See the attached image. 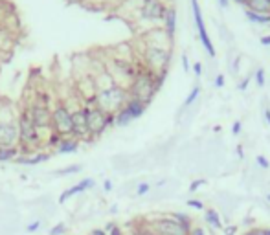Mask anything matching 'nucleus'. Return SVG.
I'll use <instances>...</instances> for the list:
<instances>
[{
    "label": "nucleus",
    "instance_id": "f257e3e1",
    "mask_svg": "<svg viewBox=\"0 0 270 235\" xmlns=\"http://www.w3.org/2000/svg\"><path fill=\"white\" fill-rule=\"evenodd\" d=\"M129 90L123 85H111L107 88H99L96 92V96L90 97L88 101H85V105H90V107H97L101 108L103 112L107 114H116L118 110H122L125 107V103L129 99Z\"/></svg>",
    "mask_w": 270,
    "mask_h": 235
},
{
    "label": "nucleus",
    "instance_id": "f03ea898",
    "mask_svg": "<svg viewBox=\"0 0 270 235\" xmlns=\"http://www.w3.org/2000/svg\"><path fill=\"white\" fill-rule=\"evenodd\" d=\"M127 90H129V96L131 97L140 99L142 103L149 105V103L153 101L154 94L158 92L156 83H154V74L153 72H149L147 68L142 67L140 72H138V76L131 81Z\"/></svg>",
    "mask_w": 270,
    "mask_h": 235
},
{
    "label": "nucleus",
    "instance_id": "7ed1b4c3",
    "mask_svg": "<svg viewBox=\"0 0 270 235\" xmlns=\"http://www.w3.org/2000/svg\"><path fill=\"white\" fill-rule=\"evenodd\" d=\"M143 68H147L149 72H168L169 63H171V48L158 46V44H151L147 42L142 53Z\"/></svg>",
    "mask_w": 270,
    "mask_h": 235
},
{
    "label": "nucleus",
    "instance_id": "20e7f679",
    "mask_svg": "<svg viewBox=\"0 0 270 235\" xmlns=\"http://www.w3.org/2000/svg\"><path fill=\"white\" fill-rule=\"evenodd\" d=\"M85 112H87V123H88V133H90L92 140L101 138L109 129L116 125L114 123V114L103 112L101 108L85 105Z\"/></svg>",
    "mask_w": 270,
    "mask_h": 235
},
{
    "label": "nucleus",
    "instance_id": "39448f33",
    "mask_svg": "<svg viewBox=\"0 0 270 235\" xmlns=\"http://www.w3.org/2000/svg\"><path fill=\"white\" fill-rule=\"evenodd\" d=\"M51 131L61 138L72 136V108L67 101H57L51 107Z\"/></svg>",
    "mask_w": 270,
    "mask_h": 235
},
{
    "label": "nucleus",
    "instance_id": "423d86ee",
    "mask_svg": "<svg viewBox=\"0 0 270 235\" xmlns=\"http://www.w3.org/2000/svg\"><path fill=\"white\" fill-rule=\"evenodd\" d=\"M168 10L169 4L166 0H142L138 10V19L149 24H162Z\"/></svg>",
    "mask_w": 270,
    "mask_h": 235
},
{
    "label": "nucleus",
    "instance_id": "0eeeda50",
    "mask_svg": "<svg viewBox=\"0 0 270 235\" xmlns=\"http://www.w3.org/2000/svg\"><path fill=\"white\" fill-rule=\"evenodd\" d=\"M28 110H30V116L35 123V127L39 129V133H41V138L42 143L46 140V131L51 133V105H42V103H37V101H31L26 105Z\"/></svg>",
    "mask_w": 270,
    "mask_h": 235
},
{
    "label": "nucleus",
    "instance_id": "6e6552de",
    "mask_svg": "<svg viewBox=\"0 0 270 235\" xmlns=\"http://www.w3.org/2000/svg\"><path fill=\"white\" fill-rule=\"evenodd\" d=\"M72 136L77 138L81 143L94 142L88 133V123H87V112H85V105H77L76 108H72Z\"/></svg>",
    "mask_w": 270,
    "mask_h": 235
},
{
    "label": "nucleus",
    "instance_id": "1a4fd4ad",
    "mask_svg": "<svg viewBox=\"0 0 270 235\" xmlns=\"http://www.w3.org/2000/svg\"><path fill=\"white\" fill-rule=\"evenodd\" d=\"M191 10H193L195 28H197V31H199V39H200V42H202L204 50L208 51V55L211 57V59H215V55H217V51H215L213 42H211V39H209V35H208V30H206V24H204V17H202V11H200L199 0H191Z\"/></svg>",
    "mask_w": 270,
    "mask_h": 235
},
{
    "label": "nucleus",
    "instance_id": "9d476101",
    "mask_svg": "<svg viewBox=\"0 0 270 235\" xmlns=\"http://www.w3.org/2000/svg\"><path fill=\"white\" fill-rule=\"evenodd\" d=\"M147 224H149V228L153 230L154 235H189L182 226L177 224V222H175L171 217H168V215H160V217L149 219Z\"/></svg>",
    "mask_w": 270,
    "mask_h": 235
},
{
    "label": "nucleus",
    "instance_id": "9b49d317",
    "mask_svg": "<svg viewBox=\"0 0 270 235\" xmlns=\"http://www.w3.org/2000/svg\"><path fill=\"white\" fill-rule=\"evenodd\" d=\"M19 125L17 122H0V147H19Z\"/></svg>",
    "mask_w": 270,
    "mask_h": 235
},
{
    "label": "nucleus",
    "instance_id": "f8f14e48",
    "mask_svg": "<svg viewBox=\"0 0 270 235\" xmlns=\"http://www.w3.org/2000/svg\"><path fill=\"white\" fill-rule=\"evenodd\" d=\"M96 186V180L94 179H83L81 182H77L76 186H72V188L65 189L61 195H59V204H63V202H67L70 197H76V195H81L85 193L87 189L94 188Z\"/></svg>",
    "mask_w": 270,
    "mask_h": 235
},
{
    "label": "nucleus",
    "instance_id": "ddd939ff",
    "mask_svg": "<svg viewBox=\"0 0 270 235\" xmlns=\"http://www.w3.org/2000/svg\"><path fill=\"white\" fill-rule=\"evenodd\" d=\"M46 160H50V151H37V153H31V154H19L15 160V164L19 165H39Z\"/></svg>",
    "mask_w": 270,
    "mask_h": 235
},
{
    "label": "nucleus",
    "instance_id": "4468645a",
    "mask_svg": "<svg viewBox=\"0 0 270 235\" xmlns=\"http://www.w3.org/2000/svg\"><path fill=\"white\" fill-rule=\"evenodd\" d=\"M81 147V142L74 136H67V138H61L59 145L56 147V153L57 154H72V153H77Z\"/></svg>",
    "mask_w": 270,
    "mask_h": 235
},
{
    "label": "nucleus",
    "instance_id": "2eb2a0df",
    "mask_svg": "<svg viewBox=\"0 0 270 235\" xmlns=\"http://www.w3.org/2000/svg\"><path fill=\"white\" fill-rule=\"evenodd\" d=\"M162 30L166 31L169 37H175V31H177V10H175L173 6H169L168 13L164 17Z\"/></svg>",
    "mask_w": 270,
    "mask_h": 235
},
{
    "label": "nucleus",
    "instance_id": "dca6fc26",
    "mask_svg": "<svg viewBox=\"0 0 270 235\" xmlns=\"http://www.w3.org/2000/svg\"><path fill=\"white\" fill-rule=\"evenodd\" d=\"M125 110H127L129 114H131V118L133 120H138V118H142L143 112H145V108H147V105L145 103H142L140 99H134V97H129L127 103H125Z\"/></svg>",
    "mask_w": 270,
    "mask_h": 235
},
{
    "label": "nucleus",
    "instance_id": "f3484780",
    "mask_svg": "<svg viewBox=\"0 0 270 235\" xmlns=\"http://www.w3.org/2000/svg\"><path fill=\"white\" fill-rule=\"evenodd\" d=\"M204 220H206V224H208L211 230H223V228H225L223 220H221L219 211L213 210V208H206V210H204Z\"/></svg>",
    "mask_w": 270,
    "mask_h": 235
},
{
    "label": "nucleus",
    "instance_id": "a211bd4d",
    "mask_svg": "<svg viewBox=\"0 0 270 235\" xmlns=\"http://www.w3.org/2000/svg\"><path fill=\"white\" fill-rule=\"evenodd\" d=\"M245 10H250L257 15H270V0H248Z\"/></svg>",
    "mask_w": 270,
    "mask_h": 235
},
{
    "label": "nucleus",
    "instance_id": "6ab92c4d",
    "mask_svg": "<svg viewBox=\"0 0 270 235\" xmlns=\"http://www.w3.org/2000/svg\"><path fill=\"white\" fill-rule=\"evenodd\" d=\"M169 217H171V219H173L179 226H182V228L188 231V233L193 230V226H195L193 217H189L188 213H184V211H173V213L169 215Z\"/></svg>",
    "mask_w": 270,
    "mask_h": 235
},
{
    "label": "nucleus",
    "instance_id": "aec40b11",
    "mask_svg": "<svg viewBox=\"0 0 270 235\" xmlns=\"http://www.w3.org/2000/svg\"><path fill=\"white\" fill-rule=\"evenodd\" d=\"M19 154H21V149L19 147H0V162L2 164H6V162H15Z\"/></svg>",
    "mask_w": 270,
    "mask_h": 235
},
{
    "label": "nucleus",
    "instance_id": "412c9836",
    "mask_svg": "<svg viewBox=\"0 0 270 235\" xmlns=\"http://www.w3.org/2000/svg\"><path fill=\"white\" fill-rule=\"evenodd\" d=\"M131 122H134V120L131 118V114H129L125 108H122V110H118V112L114 114V123H116L118 127H127Z\"/></svg>",
    "mask_w": 270,
    "mask_h": 235
},
{
    "label": "nucleus",
    "instance_id": "4be33fe9",
    "mask_svg": "<svg viewBox=\"0 0 270 235\" xmlns=\"http://www.w3.org/2000/svg\"><path fill=\"white\" fill-rule=\"evenodd\" d=\"M199 96H200V87L199 85H195L193 88H191V92H189V96L186 97V101H184V105H182V108H189L191 105H193L197 99H199Z\"/></svg>",
    "mask_w": 270,
    "mask_h": 235
},
{
    "label": "nucleus",
    "instance_id": "5701e85b",
    "mask_svg": "<svg viewBox=\"0 0 270 235\" xmlns=\"http://www.w3.org/2000/svg\"><path fill=\"white\" fill-rule=\"evenodd\" d=\"M81 165L79 164H72V165H68V167H65V169H59L57 171V177H70V174H76V173H79L81 171Z\"/></svg>",
    "mask_w": 270,
    "mask_h": 235
},
{
    "label": "nucleus",
    "instance_id": "b1692460",
    "mask_svg": "<svg viewBox=\"0 0 270 235\" xmlns=\"http://www.w3.org/2000/svg\"><path fill=\"white\" fill-rule=\"evenodd\" d=\"M67 231V224L65 222H57L56 226H51L50 230H48V235H65Z\"/></svg>",
    "mask_w": 270,
    "mask_h": 235
},
{
    "label": "nucleus",
    "instance_id": "393cba45",
    "mask_svg": "<svg viewBox=\"0 0 270 235\" xmlns=\"http://www.w3.org/2000/svg\"><path fill=\"white\" fill-rule=\"evenodd\" d=\"M208 184V180L206 179H197V180H193L191 184H189V193H195V191H199L202 186H206Z\"/></svg>",
    "mask_w": 270,
    "mask_h": 235
},
{
    "label": "nucleus",
    "instance_id": "a878e982",
    "mask_svg": "<svg viewBox=\"0 0 270 235\" xmlns=\"http://www.w3.org/2000/svg\"><path fill=\"white\" fill-rule=\"evenodd\" d=\"M151 188L153 186L149 184V182H142V184L136 186V197H143V195H147L149 191H151Z\"/></svg>",
    "mask_w": 270,
    "mask_h": 235
},
{
    "label": "nucleus",
    "instance_id": "bb28decb",
    "mask_svg": "<svg viewBox=\"0 0 270 235\" xmlns=\"http://www.w3.org/2000/svg\"><path fill=\"white\" fill-rule=\"evenodd\" d=\"M186 204L189 206V208H193V210H199V211H204L206 210V206H204V202L202 200H199V199H189Z\"/></svg>",
    "mask_w": 270,
    "mask_h": 235
},
{
    "label": "nucleus",
    "instance_id": "cd10ccee",
    "mask_svg": "<svg viewBox=\"0 0 270 235\" xmlns=\"http://www.w3.org/2000/svg\"><path fill=\"white\" fill-rule=\"evenodd\" d=\"M241 68V55H235L232 61H230V72L234 74V76H237V72H239Z\"/></svg>",
    "mask_w": 270,
    "mask_h": 235
},
{
    "label": "nucleus",
    "instance_id": "c85d7f7f",
    "mask_svg": "<svg viewBox=\"0 0 270 235\" xmlns=\"http://www.w3.org/2000/svg\"><path fill=\"white\" fill-rule=\"evenodd\" d=\"M255 83H257L259 88L265 87V70H263V68H257V70H255Z\"/></svg>",
    "mask_w": 270,
    "mask_h": 235
},
{
    "label": "nucleus",
    "instance_id": "c756f323",
    "mask_svg": "<svg viewBox=\"0 0 270 235\" xmlns=\"http://www.w3.org/2000/svg\"><path fill=\"white\" fill-rule=\"evenodd\" d=\"M255 164L259 165L261 169H270V162L268 160H266V156H263V154H257V156H255Z\"/></svg>",
    "mask_w": 270,
    "mask_h": 235
},
{
    "label": "nucleus",
    "instance_id": "7c9ffc66",
    "mask_svg": "<svg viewBox=\"0 0 270 235\" xmlns=\"http://www.w3.org/2000/svg\"><path fill=\"white\" fill-rule=\"evenodd\" d=\"M250 79H252V74H250V76H246V77H243V79L237 83V90H239V92H245L246 88H248Z\"/></svg>",
    "mask_w": 270,
    "mask_h": 235
},
{
    "label": "nucleus",
    "instance_id": "2f4dec72",
    "mask_svg": "<svg viewBox=\"0 0 270 235\" xmlns=\"http://www.w3.org/2000/svg\"><path fill=\"white\" fill-rule=\"evenodd\" d=\"M39 230H41V220H33V222L26 226V233H35Z\"/></svg>",
    "mask_w": 270,
    "mask_h": 235
},
{
    "label": "nucleus",
    "instance_id": "473e14b6",
    "mask_svg": "<svg viewBox=\"0 0 270 235\" xmlns=\"http://www.w3.org/2000/svg\"><path fill=\"white\" fill-rule=\"evenodd\" d=\"M237 230H239V226H235V224H228L223 228V233L225 235H237Z\"/></svg>",
    "mask_w": 270,
    "mask_h": 235
},
{
    "label": "nucleus",
    "instance_id": "72a5a7b5",
    "mask_svg": "<svg viewBox=\"0 0 270 235\" xmlns=\"http://www.w3.org/2000/svg\"><path fill=\"white\" fill-rule=\"evenodd\" d=\"M213 85H215L217 88H223V87H225V74H217V76H215Z\"/></svg>",
    "mask_w": 270,
    "mask_h": 235
},
{
    "label": "nucleus",
    "instance_id": "f704fd0d",
    "mask_svg": "<svg viewBox=\"0 0 270 235\" xmlns=\"http://www.w3.org/2000/svg\"><path fill=\"white\" fill-rule=\"evenodd\" d=\"M241 131H243V123L234 122V125H232V134H234V136H239Z\"/></svg>",
    "mask_w": 270,
    "mask_h": 235
},
{
    "label": "nucleus",
    "instance_id": "c9c22d12",
    "mask_svg": "<svg viewBox=\"0 0 270 235\" xmlns=\"http://www.w3.org/2000/svg\"><path fill=\"white\" fill-rule=\"evenodd\" d=\"M255 235H270L268 226H255Z\"/></svg>",
    "mask_w": 270,
    "mask_h": 235
},
{
    "label": "nucleus",
    "instance_id": "e433bc0d",
    "mask_svg": "<svg viewBox=\"0 0 270 235\" xmlns=\"http://www.w3.org/2000/svg\"><path fill=\"white\" fill-rule=\"evenodd\" d=\"M109 235H125V230H123L122 226L118 224V226H114L113 230L109 231Z\"/></svg>",
    "mask_w": 270,
    "mask_h": 235
},
{
    "label": "nucleus",
    "instance_id": "4c0bfd02",
    "mask_svg": "<svg viewBox=\"0 0 270 235\" xmlns=\"http://www.w3.org/2000/svg\"><path fill=\"white\" fill-rule=\"evenodd\" d=\"M189 235H206V230L200 228V226H193V230L189 231Z\"/></svg>",
    "mask_w": 270,
    "mask_h": 235
},
{
    "label": "nucleus",
    "instance_id": "58836bf2",
    "mask_svg": "<svg viewBox=\"0 0 270 235\" xmlns=\"http://www.w3.org/2000/svg\"><path fill=\"white\" fill-rule=\"evenodd\" d=\"M193 72H195V77L202 76V65H200V63H195V65H193Z\"/></svg>",
    "mask_w": 270,
    "mask_h": 235
},
{
    "label": "nucleus",
    "instance_id": "ea45409f",
    "mask_svg": "<svg viewBox=\"0 0 270 235\" xmlns=\"http://www.w3.org/2000/svg\"><path fill=\"white\" fill-rule=\"evenodd\" d=\"M103 191H105V193H111V191H113V182H111V180H105V182H103Z\"/></svg>",
    "mask_w": 270,
    "mask_h": 235
},
{
    "label": "nucleus",
    "instance_id": "a19ab883",
    "mask_svg": "<svg viewBox=\"0 0 270 235\" xmlns=\"http://www.w3.org/2000/svg\"><path fill=\"white\" fill-rule=\"evenodd\" d=\"M182 67H184V72H189V59L186 53H182Z\"/></svg>",
    "mask_w": 270,
    "mask_h": 235
},
{
    "label": "nucleus",
    "instance_id": "79ce46f5",
    "mask_svg": "<svg viewBox=\"0 0 270 235\" xmlns=\"http://www.w3.org/2000/svg\"><path fill=\"white\" fill-rule=\"evenodd\" d=\"M88 235H109V233H107L105 230H103V228H94V230H92Z\"/></svg>",
    "mask_w": 270,
    "mask_h": 235
},
{
    "label": "nucleus",
    "instance_id": "37998d69",
    "mask_svg": "<svg viewBox=\"0 0 270 235\" xmlns=\"http://www.w3.org/2000/svg\"><path fill=\"white\" fill-rule=\"evenodd\" d=\"M259 42L263 44V46H270V35H263L259 39Z\"/></svg>",
    "mask_w": 270,
    "mask_h": 235
},
{
    "label": "nucleus",
    "instance_id": "c03bdc74",
    "mask_svg": "<svg viewBox=\"0 0 270 235\" xmlns=\"http://www.w3.org/2000/svg\"><path fill=\"white\" fill-rule=\"evenodd\" d=\"M114 226H118V224H116V222H107V224L103 226V230H105V231H107V233H109V231L113 230Z\"/></svg>",
    "mask_w": 270,
    "mask_h": 235
},
{
    "label": "nucleus",
    "instance_id": "a18cd8bd",
    "mask_svg": "<svg viewBox=\"0 0 270 235\" xmlns=\"http://www.w3.org/2000/svg\"><path fill=\"white\" fill-rule=\"evenodd\" d=\"M230 2H235L237 6H243V8H246V2H248V0H230Z\"/></svg>",
    "mask_w": 270,
    "mask_h": 235
},
{
    "label": "nucleus",
    "instance_id": "49530a36",
    "mask_svg": "<svg viewBox=\"0 0 270 235\" xmlns=\"http://www.w3.org/2000/svg\"><path fill=\"white\" fill-rule=\"evenodd\" d=\"M243 235H255V226L254 228H248L246 231H243Z\"/></svg>",
    "mask_w": 270,
    "mask_h": 235
},
{
    "label": "nucleus",
    "instance_id": "de8ad7c7",
    "mask_svg": "<svg viewBox=\"0 0 270 235\" xmlns=\"http://www.w3.org/2000/svg\"><path fill=\"white\" fill-rule=\"evenodd\" d=\"M265 120H266V123L270 125V107L265 108Z\"/></svg>",
    "mask_w": 270,
    "mask_h": 235
},
{
    "label": "nucleus",
    "instance_id": "09e8293b",
    "mask_svg": "<svg viewBox=\"0 0 270 235\" xmlns=\"http://www.w3.org/2000/svg\"><path fill=\"white\" fill-rule=\"evenodd\" d=\"M237 156H239V158H243V156H245V151H243V147H237Z\"/></svg>",
    "mask_w": 270,
    "mask_h": 235
},
{
    "label": "nucleus",
    "instance_id": "8fccbe9b",
    "mask_svg": "<svg viewBox=\"0 0 270 235\" xmlns=\"http://www.w3.org/2000/svg\"><path fill=\"white\" fill-rule=\"evenodd\" d=\"M219 4H221V8H228L230 0H219Z\"/></svg>",
    "mask_w": 270,
    "mask_h": 235
},
{
    "label": "nucleus",
    "instance_id": "3c124183",
    "mask_svg": "<svg viewBox=\"0 0 270 235\" xmlns=\"http://www.w3.org/2000/svg\"><path fill=\"white\" fill-rule=\"evenodd\" d=\"M266 200H268V202H270V193H266Z\"/></svg>",
    "mask_w": 270,
    "mask_h": 235
},
{
    "label": "nucleus",
    "instance_id": "603ef678",
    "mask_svg": "<svg viewBox=\"0 0 270 235\" xmlns=\"http://www.w3.org/2000/svg\"><path fill=\"white\" fill-rule=\"evenodd\" d=\"M125 235H133V233H131V231H129V233H127V231H125Z\"/></svg>",
    "mask_w": 270,
    "mask_h": 235
}]
</instances>
